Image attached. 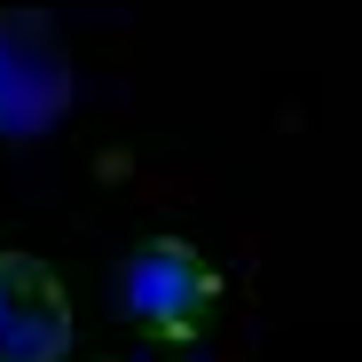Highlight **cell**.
<instances>
[{"mask_svg":"<svg viewBox=\"0 0 362 362\" xmlns=\"http://www.w3.org/2000/svg\"><path fill=\"white\" fill-rule=\"evenodd\" d=\"M118 299H127V315L158 339H197L205 315H213V299H221V276L213 260L189 245V236H142V245L118 260Z\"/></svg>","mask_w":362,"mask_h":362,"instance_id":"cell-1","label":"cell"},{"mask_svg":"<svg viewBox=\"0 0 362 362\" xmlns=\"http://www.w3.org/2000/svg\"><path fill=\"white\" fill-rule=\"evenodd\" d=\"M71 103V55L40 8H0V142L40 134Z\"/></svg>","mask_w":362,"mask_h":362,"instance_id":"cell-2","label":"cell"},{"mask_svg":"<svg viewBox=\"0 0 362 362\" xmlns=\"http://www.w3.org/2000/svg\"><path fill=\"white\" fill-rule=\"evenodd\" d=\"M71 346V291L47 260L0 245V362H55Z\"/></svg>","mask_w":362,"mask_h":362,"instance_id":"cell-3","label":"cell"},{"mask_svg":"<svg viewBox=\"0 0 362 362\" xmlns=\"http://www.w3.org/2000/svg\"><path fill=\"white\" fill-rule=\"evenodd\" d=\"M95 362H134V354H95Z\"/></svg>","mask_w":362,"mask_h":362,"instance_id":"cell-4","label":"cell"}]
</instances>
